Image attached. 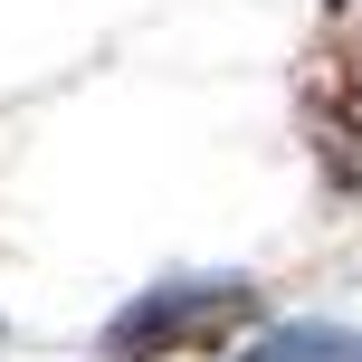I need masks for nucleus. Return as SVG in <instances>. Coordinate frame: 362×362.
Listing matches in <instances>:
<instances>
[{
  "label": "nucleus",
  "mask_w": 362,
  "mask_h": 362,
  "mask_svg": "<svg viewBox=\"0 0 362 362\" xmlns=\"http://www.w3.org/2000/svg\"><path fill=\"white\" fill-rule=\"evenodd\" d=\"M238 362H362V334H353V325H315V315H305V325H267Z\"/></svg>",
  "instance_id": "f03ea898"
},
{
  "label": "nucleus",
  "mask_w": 362,
  "mask_h": 362,
  "mask_svg": "<svg viewBox=\"0 0 362 362\" xmlns=\"http://www.w3.org/2000/svg\"><path fill=\"white\" fill-rule=\"evenodd\" d=\"M238 315H257V286H248V276H172V286L134 296V305L105 325V362L181 353V344H200V334L238 325Z\"/></svg>",
  "instance_id": "f257e3e1"
}]
</instances>
